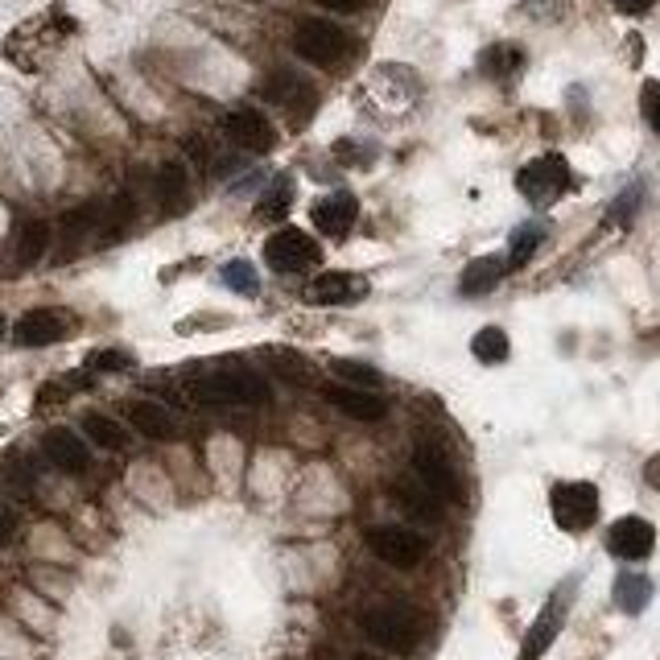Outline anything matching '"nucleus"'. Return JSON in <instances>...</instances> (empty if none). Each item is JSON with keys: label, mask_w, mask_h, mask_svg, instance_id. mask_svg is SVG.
Instances as JSON below:
<instances>
[{"label": "nucleus", "mask_w": 660, "mask_h": 660, "mask_svg": "<svg viewBox=\"0 0 660 660\" xmlns=\"http://www.w3.org/2000/svg\"><path fill=\"white\" fill-rule=\"evenodd\" d=\"M607 549L623 561H644V557L657 549V529L644 520V516H623L611 524L607 533Z\"/></svg>", "instance_id": "obj_10"}, {"label": "nucleus", "mask_w": 660, "mask_h": 660, "mask_svg": "<svg viewBox=\"0 0 660 660\" xmlns=\"http://www.w3.org/2000/svg\"><path fill=\"white\" fill-rule=\"evenodd\" d=\"M46 248H50V224H41V219L21 224V231H17V265H38L41 256H46Z\"/></svg>", "instance_id": "obj_24"}, {"label": "nucleus", "mask_w": 660, "mask_h": 660, "mask_svg": "<svg viewBox=\"0 0 660 660\" xmlns=\"http://www.w3.org/2000/svg\"><path fill=\"white\" fill-rule=\"evenodd\" d=\"M322 396H327L330 409H339L343 417H351V421H380V417H389V401H384V396H376L371 389L334 384V389H327Z\"/></svg>", "instance_id": "obj_14"}, {"label": "nucleus", "mask_w": 660, "mask_h": 660, "mask_svg": "<svg viewBox=\"0 0 660 660\" xmlns=\"http://www.w3.org/2000/svg\"><path fill=\"white\" fill-rule=\"evenodd\" d=\"M639 103H644V120L652 124V132L660 137V82H648Z\"/></svg>", "instance_id": "obj_34"}, {"label": "nucleus", "mask_w": 660, "mask_h": 660, "mask_svg": "<svg viewBox=\"0 0 660 660\" xmlns=\"http://www.w3.org/2000/svg\"><path fill=\"white\" fill-rule=\"evenodd\" d=\"M265 261L272 265V272H306L322 261V248L302 227H281L265 240Z\"/></svg>", "instance_id": "obj_6"}, {"label": "nucleus", "mask_w": 660, "mask_h": 660, "mask_svg": "<svg viewBox=\"0 0 660 660\" xmlns=\"http://www.w3.org/2000/svg\"><path fill=\"white\" fill-rule=\"evenodd\" d=\"M368 0H318V9H330V13H359Z\"/></svg>", "instance_id": "obj_35"}, {"label": "nucleus", "mask_w": 660, "mask_h": 660, "mask_svg": "<svg viewBox=\"0 0 660 660\" xmlns=\"http://www.w3.org/2000/svg\"><path fill=\"white\" fill-rule=\"evenodd\" d=\"M355 660H380V657H368V652H359V657H355Z\"/></svg>", "instance_id": "obj_39"}, {"label": "nucleus", "mask_w": 660, "mask_h": 660, "mask_svg": "<svg viewBox=\"0 0 660 660\" xmlns=\"http://www.w3.org/2000/svg\"><path fill=\"white\" fill-rule=\"evenodd\" d=\"M194 401L199 405H248V409H256V405H265L268 401V380L261 371H248V368H219V371H206L199 376L194 384Z\"/></svg>", "instance_id": "obj_1"}, {"label": "nucleus", "mask_w": 660, "mask_h": 660, "mask_svg": "<svg viewBox=\"0 0 660 660\" xmlns=\"http://www.w3.org/2000/svg\"><path fill=\"white\" fill-rule=\"evenodd\" d=\"M644 483H648V487H657V492H660V454H652V458L644 462Z\"/></svg>", "instance_id": "obj_36"}, {"label": "nucleus", "mask_w": 660, "mask_h": 660, "mask_svg": "<svg viewBox=\"0 0 660 660\" xmlns=\"http://www.w3.org/2000/svg\"><path fill=\"white\" fill-rule=\"evenodd\" d=\"M504 277H508V261H499V256H479V261H471V265L462 268L458 289H462L467 297H483V293H492Z\"/></svg>", "instance_id": "obj_18"}, {"label": "nucleus", "mask_w": 660, "mask_h": 660, "mask_svg": "<svg viewBox=\"0 0 660 660\" xmlns=\"http://www.w3.org/2000/svg\"><path fill=\"white\" fill-rule=\"evenodd\" d=\"M508 334L499 327H483L479 334L471 339V355L479 359V364H504L508 359Z\"/></svg>", "instance_id": "obj_25"}, {"label": "nucleus", "mask_w": 660, "mask_h": 660, "mask_svg": "<svg viewBox=\"0 0 660 660\" xmlns=\"http://www.w3.org/2000/svg\"><path fill=\"white\" fill-rule=\"evenodd\" d=\"M615 602L619 611H627V615H639L648 602H652V582L636 570H627V574L615 578Z\"/></svg>", "instance_id": "obj_22"}, {"label": "nucleus", "mask_w": 660, "mask_h": 660, "mask_svg": "<svg viewBox=\"0 0 660 660\" xmlns=\"http://www.w3.org/2000/svg\"><path fill=\"white\" fill-rule=\"evenodd\" d=\"M124 417H128V426L141 437H153V442H169L174 437V412L157 405V401H132L124 409Z\"/></svg>", "instance_id": "obj_17"}, {"label": "nucleus", "mask_w": 660, "mask_h": 660, "mask_svg": "<svg viewBox=\"0 0 660 660\" xmlns=\"http://www.w3.org/2000/svg\"><path fill=\"white\" fill-rule=\"evenodd\" d=\"M412 474H417V483L430 487L442 504H458V499H462V479L454 471V462L437 450V446H430V442H421V446L412 450Z\"/></svg>", "instance_id": "obj_7"}, {"label": "nucleus", "mask_w": 660, "mask_h": 660, "mask_svg": "<svg viewBox=\"0 0 660 660\" xmlns=\"http://www.w3.org/2000/svg\"><path fill=\"white\" fill-rule=\"evenodd\" d=\"M157 203L165 206V211H182L186 206V169L178 162H165L162 169H157Z\"/></svg>", "instance_id": "obj_23"}, {"label": "nucleus", "mask_w": 660, "mask_h": 660, "mask_svg": "<svg viewBox=\"0 0 660 660\" xmlns=\"http://www.w3.org/2000/svg\"><path fill=\"white\" fill-rule=\"evenodd\" d=\"M9 536H13V512H9V508H0V545H4Z\"/></svg>", "instance_id": "obj_38"}, {"label": "nucleus", "mask_w": 660, "mask_h": 660, "mask_svg": "<svg viewBox=\"0 0 660 660\" xmlns=\"http://www.w3.org/2000/svg\"><path fill=\"white\" fill-rule=\"evenodd\" d=\"M289 203H293V190H289V182H281L277 190H268L265 199H261V219H281Z\"/></svg>", "instance_id": "obj_32"}, {"label": "nucleus", "mask_w": 660, "mask_h": 660, "mask_svg": "<svg viewBox=\"0 0 660 660\" xmlns=\"http://www.w3.org/2000/svg\"><path fill=\"white\" fill-rule=\"evenodd\" d=\"M368 293V281L355 277V272H318L306 285V302L314 306H347L355 297Z\"/></svg>", "instance_id": "obj_13"}, {"label": "nucleus", "mask_w": 660, "mask_h": 660, "mask_svg": "<svg viewBox=\"0 0 660 660\" xmlns=\"http://www.w3.org/2000/svg\"><path fill=\"white\" fill-rule=\"evenodd\" d=\"M224 285L231 289V293L256 297V289H261V277H256V268L248 265V261H231V265H224Z\"/></svg>", "instance_id": "obj_30"}, {"label": "nucleus", "mask_w": 660, "mask_h": 660, "mask_svg": "<svg viewBox=\"0 0 660 660\" xmlns=\"http://www.w3.org/2000/svg\"><path fill=\"white\" fill-rule=\"evenodd\" d=\"M392 499H396L412 520H437V516H442V499H437L430 487L409 483V479H396V483H392Z\"/></svg>", "instance_id": "obj_19"}, {"label": "nucleus", "mask_w": 660, "mask_h": 660, "mask_svg": "<svg viewBox=\"0 0 660 660\" xmlns=\"http://www.w3.org/2000/svg\"><path fill=\"white\" fill-rule=\"evenodd\" d=\"M268 359H272V368L281 371L285 376L289 384H309L314 376H309V364L302 359V355H293V351H285V347H268Z\"/></svg>", "instance_id": "obj_29"}, {"label": "nucleus", "mask_w": 660, "mask_h": 660, "mask_svg": "<svg viewBox=\"0 0 660 660\" xmlns=\"http://www.w3.org/2000/svg\"><path fill=\"white\" fill-rule=\"evenodd\" d=\"M359 623H364L371 644H380V648H389V652H412V648L421 644V636H426V615L412 611V607H401V602L371 607Z\"/></svg>", "instance_id": "obj_2"}, {"label": "nucleus", "mask_w": 660, "mask_h": 660, "mask_svg": "<svg viewBox=\"0 0 660 660\" xmlns=\"http://www.w3.org/2000/svg\"><path fill=\"white\" fill-rule=\"evenodd\" d=\"M545 240V227L541 224H524L512 231V252H508V268H524L536 256V248Z\"/></svg>", "instance_id": "obj_27"}, {"label": "nucleus", "mask_w": 660, "mask_h": 660, "mask_svg": "<svg viewBox=\"0 0 660 660\" xmlns=\"http://www.w3.org/2000/svg\"><path fill=\"white\" fill-rule=\"evenodd\" d=\"M657 0H615V9L619 13H648Z\"/></svg>", "instance_id": "obj_37"}, {"label": "nucleus", "mask_w": 660, "mask_h": 660, "mask_svg": "<svg viewBox=\"0 0 660 660\" xmlns=\"http://www.w3.org/2000/svg\"><path fill=\"white\" fill-rule=\"evenodd\" d=\"M66 314L59 309H29V314H21L17 327H13V343L17 347H50V343H59L66 339Z\"/></svg>", "instance_id": "obj_11"}, {"label": "nucleus", "mask_w": 660, "mask_h": 660, "mask_svg": "<svg viewBox=\"0 0 660 660\" xmlns=\"http://www.w3.org/2000/svg\"><path fill=\"white\" fill-rule=\"evenodd\" d=\"M87 368L91 371H128L132 368V359H128L124 351H96V355L87 359Z\"/></svg>", "instance_id": "obj_33"}, {"label": "nucleus", "mask_w": 660, "mask_h": 660, "mask_svg": "<svg viewBox=\"0 0 660 660\" xmlns=\"http://www.w3.org/2000/svg\"><path fill=\"white\" fill-rule=\"evenodd\" d=\"M82 433H87L100 450H128V442H132L120 421H112V417H103V412H87V417H82Z\"/></svg>", "instance_id": "obj_21"}, {"label": "nucleus", "mask_w": 660, "mask_h": 660, "mask_svg": "<svg viewBox=\"0 0 660 660\" xmlns=\"http://www.w3.org/2000/svg\"><path fill=\"white\" fill-rule=\"evenodd\" d=\"M561 623H566V595L557 591V595L545 602V611L533 619V627H529V636H524V648H520V660L545 657L549 644L557 639V632H561Z\"/></svg>", "instance_id": "obj_16"}, {"label": "nucleus", "mask_w": 660, "mask_h": 660, "mask_svg": "<svg viewBox=\"0 0 660 660\" xmlns=\"http://www.w3.org/2000/svg\"><path fill=\"white\" fill-rule=\"evenodd\" d=\"M479 66H483V75L504 79V75H516V71L524 66V54H520L516 46H492V50L479 59Z\"/></svg>", "instance_id": "obj_28"}, {"label": "nucleus", "mask_w": 660, "mask_h": 660, "mask_svg": "<svg viewBox=\"0 0 660 660\" xmlns=\"http://www.w3.org/2000/svg\"><path fill=\"white\" fill-rule=\"evenodd\" d=\"M0 330H4V322H0Z\"/></svg>", "instance_id": "obj_40"}, {"label": "nucleus", "mask_w": 660, "mask_h": 660, "mask_svg": "<svg viewBox=\"0 0 660 660\" xmlns=\"http://www.w3.org/2000/svg\"><path fill=\"white\" fill-rule=\"evenodd\" d=\"M41 454L59 467V471L66 474H82L87 467H91V454H87V442H82L75 430H46V437H41Z\"/></svg>", "instance_id": "obj_15"}, {"label": "nucleus", "mask_w": 660, "mask_h": 660, "mask_svg": "<svg viewBox=\"0 0 660 660\" xmlns=\"http://www.w3.org/2000/svg\"><path fill=\"white\" fill-rule=\"evenodd\" d=\"M4 483L17 487V492H29L34 487V462L25 454H9L4 458Z\"/></svg>", "instance_id": "obj_31"}, {"label": "nucleus", "mask_w": 660, "mask_h": 660, "mask_svg": "<svg viewBox=\"0 0 660 660\" xmlns=\"http://www.w3.org/2000/svg\"><path fill=\"white\" fill-rule=\"evenodd\" d=\"M516 190L536 206L554 203V199H561L570 190V165L557 153H545V157H536V162H529L516 174Z\"/></svg>", "instance_id": "obj_5"}, {"label": "nucleus", "mask_w": 660, "mask_h": 660, "mask_svg": "<svg viewBox=\"0 0 660 660\" xmlns=\"http://www.w3.org/2000/svg\"><path fill=\"white\" fill-rule=\"evenodd\" d=\"M330 371L343 380V384H351V389H380L384 384V376L371 368V364H359V359H330Z\"/></svg>", "instance_id": "obj_26"}, {"label": "nucleus", "mask_w": 660, "mask_h": 660, "mask_svg": "<svg viewBox=\"0 0 660 660\" xmlns=\"http://www.w3.org/2000/svg\"><path fill=\"white\" fill-rule=\"evenodd\" d=\"M293 54L309 66H339L351 54V34L334 21H302L293 29Z\"/></svg>", "instance_id": "obj_3"}, {"label": "nucleus", "mask_w": 660, "mask_h": 660, "mask_svg": "<svg viewBox=\"0 0 660 660\" xmlns=\"http://www.w3.org/2000/svg\"><path fill=\"white\" fill-rule=\"evenodd\" d=\"M224 132L244 153H268L277 144V128L261 107H231L224 116Z\"/></svg>", "instance_id": "obj_9"}, {"label": "nucleus", "mask_w": 660, "mask_h": 660, "mask_svg": "<svg viewBox=\"0 0 660 660\" xmlns=\"http://www.w3.org/2000/svg\"><path fill=\"white\" fill-rule=\"evenodd\" d=\"M368 549L384 566H396V570H412V566H421L426 554H430V545H426V536L412 533V529H401V524H376L368 529Z\"/></svg>", "instance_id": "obj_4"}, {"label": "nucleus", "mask_w": 660, "mask_h": 660, "mask_svg": "<svg viewBox=\"0 0 660 660\" xmlns=\"http://www.w3.org/2000/svg\"><path fill=\"white\" fill-rule=\"evenodd\" d=\"M100 227H103V206L100 203H82L75 206V211H66L62 215V240L75 248L79 240H87V236H96L100 240Z\"/></svg>", "instance_id": "obj_20"}, {"label": "nucleus", "mask_w": 660, "mask_h": 660, "mask_svg": "<svg viewBox=\"0 0 660 660\" xmlns=\"http://www.w3.org/2000/svg\"><path fill=\"white\" fill-rule=\"evenodd\" d=\"M309 219L322 236H347L355 219H359V203L347 190H334V194H322L318 203L309 206Z\"/></svg>", "instance_id": "obj_12"}, {"label": "nucleus", "mask_w": 660, "mask_h": 660, "mask_svg": "<svg viewBox=\"0 0 660 660\" xmlns=\"http://www.w3.org/2000/svg\"><path fill=\"white\" fill-rule=\"evenodd\" d=\"M549 504H554V520L566 533H586L598 520L595 483H557Z\"/></svg>", "instance_id": "obj_8"}]
</instances>
